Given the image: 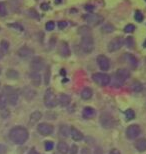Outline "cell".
I'll return each instance as SVG.
<instances>
[{
  "instance_id": "1",
  "label": "cell",
  "mask_w": 146,
  "mask_h": 154,
  "mask_svg": "<svg viewBox=\"0 0 146 154\" xmlns=\"http://www.w3.org/2000/svg\"><path fill=\"white\" fill-rule=\"evenodd\" d=\"M29 137V133L27 129L23 126H15L9 132V138L13 143L21 145L27 141Z\"/></svg>"
},
{
  "instance_id": "2",
  "label": "cell",
  "mask_w": 146,
  "mask_h": 154,
  "mask_svg": "<svg viewBox=\"0 0 146 154\" xmlns=\"http://www.w3.org/2000/svg\"><path fill=\"white\" fill-rule=\"evenodd\" d=\"M80 47L82 51L86 54H89L94 50V40L91 35L82 36L81 41H80Z\"/></svg>"
},
{
  "instance_id": "3",
  "label": "cell",
  "mask_w": 146,
  "mask_h": 154,
  "mask_svg": "<svg viewBox=\"0 0 146 154\" xmlns=\"http://www.w3.org/2000/svg\"><path fill=\"white\" fill-rule=\"evenodd\" d=\"M99 122H100L101 126L105 129H110L115 126V120H114L113 116L107 112H102L99 117Z\"/></svg>"
},
{
  "instance_id": "4",
  "label": "cell",
  "mask_w": 146,
  "mask_h": 154,
  "mask_svg": "<svg viewBox=\"0 0 146 154\" xmlns=\"http://www.w3.org/2000/svg\"><path fill=\"white\" fill-rule=\"evenodd\" d=\"M44 104L48 108H53L58 104V99L52 89H47L44 94Z\"/></svg>"
},
{
  "instance_id": "5",
  "label": "cell",
  "mask_w": 146,
  "mask_h": 154,
  "mask_svg": "<svg viewBox=\"0 0 146 154\" xmlns=\"http://www.w3.org/2000/svg\"><path fill=\"white\" fill-rule=\"evenodd\" d=\"M92 79L96 84L100 85V86H107L110 83L111 79L110 76L105 73H94L92 75Z\"/></svg>"
},
{
  "instance_id": "6",
  "label": "cell",
  "mask_w": 146,
  "mask_h": 154,
  "mask_svg": "<svg viewBox=\"0 0 146 154\" xmlns=\"http://www.w3.org/2000/svg\"><path fill=\"white\" fill-rule=\"evenodd\" d=\"M4 90L6 92L5 96L7 99V102L10 105H16L18 102V93L14 88L12 87H5Z\"/></svg>"
},
{
  "instance_id": "7",
  "label": "cell",
  "mask_w": 146,
  "mask_h": 154,
  "mask_svg": "<svg viewBox=\"0 0 146 154\" xmlns=\"http://www.w3.org/2000/svg\"><path fill=\"white\" fill-rule=\"evenodd\" d=\"M84 19H85L86 22L89 24V25L96 26V25H99L100 23L103 22L104 18L102 17L101 15L94 14V13H88V14H86L84 16Z\"/></svg>"
},
{
  "instance_id": "8",
  "label": "cell",
  "mask_w": 146,
  "mask_h": 154,
  "mask_svg": "<svg viewBox=\"0 0 146 154\" xmlns=\"http://www.w3.org/2000/svg\"><path fill=\"white\" fill-rule=\"evenodd\" d=\"M123 44H124V39L122 37H120V36H118V37L113 38L109 42V44L107 46V49L109 52H115L119 50L123 46Z\"/></svg>"
},
{
  "instance_id": "9",
  "label": "cell",
  "mask_w": 146,
  "mask_h": 154,
  "mask_svg": "<svg viewBox=\"0 0 146 154\" xmlns=\"http://www.w3.org/2000/svg\"><path fill=\"white\" fill-rule=\"evenodd\" d=\"M37 131L41 135H43V136H49V135L53 133L54 127L53 125L48 124V123H40L37 126Z\"/></svg>"
},
{
  "instance_id": "10",
  "label": "cell",
  "mask_w": 146,
  "mask_h": 154,
  "mask_svg": "<svg viewBox=\"0 0 146 154\" xmlns=\"http://www.w3.org/2000/svg\"><path fill=\"white\" fill-rule=\"evenodd\" d=\"M141 133V129L137 124H132L128 126V128L126 129V136L129 139H135L139 136V134Z\"/></svg>"
},
{
  "instance_id": "11",
  "label": "cell",
  "mask_w": 146,
  "mask_h": 154,
  "mask_svg": "<svg viewBox=\"0 0 146 154\" xmlns=\"http://www.w3.org/2000/svg\"><path fill=\"white\" fill-rule=\"evenodd\" d=\"M96 61H97V64L102 71H107V70L110 69V60L109 58L106 57L105 55H98L97 58H96Z\"/></svg>"
},
{
  "instance_id": "12",
  "label": "cell",
  "mask_w": 146,
  "mask_h": 154,
  "mask_svg": "<svg viewBox=\"0 0 146 154\" xmlns=\"http://www.w3.org/2000/svg\"><path fill=\"white\" fill-rule=\"evenodd\" d=\"M30 67L33 72H39L41 71L44 67V61L41 57H35L33 58L30 63Z\"/></svg>"
},
{
  "instance_id": "13",
  "label": "cell",
  "mask_w": 146,
  "mask_h": 154,
  "mask_svg": "<svg viewBox=\"0 0 146 154\" xmlns=\"http://www.w3.org/2000/svg\"><path fill=\"white\" fill-rule=\"evenodd\" d=\"M129 76H130V72H129V70L126 68H120L116 71V79L120 83L126 81V80L129 78Z\"/></svg>"
},
{
  "instance_id": "14",
  "label": "cell",
  "mask_w": 146,
  "mask_h": 154,
  "mask_svg": "<svg viewBox=\"0 0 146 154\" xmlns=\"http://www.w3.org/2000/svg\"><path fill=\"white\" fill-rule=\"evenodd\" d=\"M58 52L62 57L70 56V48H69V46H68L67 42H65V41L60 42L59 47H58Z\"/></svg>"
},
{
  "instance_id": "15",
  "label": "cell",
  "mask_w": 146,
  "mask_h": 154,
  "mask_svg": "<svg viewBox=\"0 0 146 154\" xmlns=\"http://www.w3.org/2000/svg\"><path fill=\"white\" fill-rule=\"evenodd\" d=\"M33 54H34L33 49H31L30 47H27V46H22V47L19 48V50H18V55H19L21 58H30Z\"/></svg>"
},
{
  "instance_id": "16",
  "label": "cell",
  "mask_w": 146,
  "mask_h": 154,
  "mask_svg": "<svg viewBox=\"0 0 146 154\" xmlns=\"http://www.w3.org/2000/svg\"><path fill=\"white\" fill-rule=\"evenodd\" d=\"M124 59H125L126 62L128 63L129 65L132 67V68H136V67H137L138 60H137V58H136L133 54H131V53L124 54Z\"/></svg>"
},
{
  "instance_id": "17",
  "label": "cell",
  "mask_w": 146,
  "mask_h": 154,
  "mask_svg": "<svg viewBox=\"0 0 146 154\" xmlns=\"http://www.w3.org/2000/svg\"><path fill=\"white\" fill-rule=\"evenodd\" d=\"M70 135H71V137H72V139L75 141H81L83 139V134L75 127H71Z\"/></svg>"
},
{
  "instance_id": "18",
  "label": "cell",
  "mask_w": 146,
  "mask_h": 154,
  "mask_svg": "<svg viewBox=\"0 0 146 154\" xmlns=\"http://www.w3.org/2000/svg\"><path fill=\"white\" fill-rule=\"evenodd\" d=\"M95 114H96V111L92 107H89V106L85 107L82 111V116L84 117L85 119H91L95 116Z\"/></svg>"
},
{
  "instance_id": "19",
  "label": "cell",
  "mask_w": 146,
  "mask_h": 154,
  "mask_svg": "<svg viewBox=\"0 0 146 154\" xmlns=\"http://www.w3.org/2000/svg\"><path fill=\"white\" fill-rule=\"evenodd\" d=\"M70 102H71V98L69 95H67V94H61L58 99V103L60 104L62 107L68 106L70 104Z\"/></svg>"
},
{
  "instance_id": "20",
  "label": "cell",
  "mask_w": 146,
  "mask_h": 154,
  "mask_svg": "<svg viewBox=\"0 0 146 154\" xmlns=\"http://www.w3.org/2000/svg\"><path fill=\"white\" fill-rule=\"evenodd\" d=\"M135 148L137 149L139 152L146 151V138H141V139L136 141V142H135Z\"/></svg>"
},
{
  "instance_id": "21",
  "label": "cell",
  "mask_w": 146,
  "mask_h": 154,
  "mask_svg": "<svg viewBox=\"0 0 146 154\" xmlns=\"http://www.w3.org/2000/svg\"><path fill=\"white\" fill-rule=\"evenodd\" d=\"M30 79H31V82H32L33 85L35 86H39L41 84V76L38 72H32L30 74Z\"/></svg>"
},
{
  "instance_id": "22",
  "label": "cell",
  "mask_w": 146,
  "mask_h": 154,
  "mask_svg": "<svg viewBox=\"0 0 146 154\" xmlns=\"http://www.w3.org/2000/svg\"><path fill=\"white\" fill-rule=\"evenodd\" d=\"M93 96V91L91 88L89 87H85L82 89L81 91V98L83 100H89L90 98Z\"/></svg>"
},
{
  "instance_id": "23",
  "label": "cell",
  "mask_w": 146,
  "mask_h": 154,
  "mask_svg": "<svg viewBox=\"0 0 146 154\" xmlns=\"http://www.w3.org/2000/svg\"><path fill=\"white\" fill-rule=\"evenodd\" d=\"M70 127L66 124H62L59 128V133H60L61 136L63 137H68L70 135Z\"/></svg>"
},
{
  "instance_id": "24",
  "label": "cell",
  "mask_w": 146,
  "mask_h": 154,
  "mask_svg": "<svg viewBox=\"0 0 146 154\" xmlns=\"http://www.w3.org/2000/svg\"><path fill=\"white\" fill-rule=\"evenodd\" d=\"M41 118H42V113L40 111L33 112L32 114L30 115V124L33 125L34 123H37Z\"/></svg>"
},
{
  "instance_id": "25",
  "label": "cell",
  "mask_w": 146,
  "mask_h": 154,
  "mask_svg": "<svg viewBox=\"0 0 146 154\" xmlns=\"http://www.w3.org/2000/svg\"><path fill=\"white\" fill-rule=\"evenodd\" d=\"M23 94H24V97H25L26 99L31 100L36 95V92L34 91V90H32V89L29 88V87H26V88H24Z\"/></svg>"
},
{
  "instance_id": "26",
  "label": "cell",
  "mask_w": 146,
  "mask_h": 154,
  "mask_svg": "<svg viewBox=\"0 0 146 154\" xmlns=\"http://www.w3.org/2000/svg\"><path fill=\"white\" fill-rule=\"evenodd\" d=\"M57 150L61 154H67V152L69 151V148H68V145L66 143L61 141V142H59L57 144Z\"/></svg>"
},
{
  "instance_id": "27",
  "label": "cell",
  "mask_w": 146,
  "mask_h": 154,
  "mask_svg": "<svg viewBox=\"0 0 146 154\" xmlns=\"http://www.w3.org/2000/svg\"><path fill=\"white\" fill-rule=\"evenodd\" d=\"M101 30L103 33H108V34H109V33H112L114 30H115V27H114L111 23H106L102 26Z\"/></svg>"
},
{
  "instance_id": "28",
  "label": "cell",
  "mask_w": 146,
  "mask_h": 154,
  "mask_svg": "<svg viewBox=\"0 0 146 154\" xmlns=\"http://www.w3.org/2000/svg\"><path fill=\"white\" fill-rule=\"evenodd\" d=\"M78 33L81 36H87V35H91V29L88 26H81L78 29Z\"/></svg>"
},
{
  "instance_id": "29",
  "label": "cell",
  "mask_w": 146,
  "mask_h": 154,
  "mask_svg": "<svg viewBox=\"0 0 146 154\" xmlns=\"http://www.w3.org/2000/svg\"><path fill=\"white\" fill-rule=\"evenodd\" d=\"M124 115H125V119L127 121H130V120H133L135 118V112L134 110L132 109H127L125 112H124Z\"/></svg>"
},
{
  "instance_id": "30",
  "label": "cell",
  "mask_w": 146,
  "mask_h": 154,
  "mask_svg": "<svg viewBox=\"0 0 146 154\" xmlns=\"http://www.w3.org/2000/svg\"><path fill=\"white\" fill-rule=\"evenodd\" d=\"M124 43L126 44V46L128 48H131L133 49L135 47V41H134V38L131 37V36H129V37H127L125 39V41H124Z\"/></svg>"
},
{
  "instance_id": "31",
  "label": "cell",
  "mask_w": 146,
  "mask_h": 154,
  "mask_svg": "<svg viewBox=\"0 0 146 154\" xmlns=\"http://www.w3.org/2000/svg\"><path fill=\"white\" fill-rule=\"evenodd\" d=\"M6 104H7V99L4 93H0V110L5 109Z\"/></svg>"
},
{
  "instance_id": "32",
  "label": "cell",
  "mask_w": 146,
  "mask_h": 154,
  "mask_svg": "<svg viewBox=\"0 0 146 154\" xmlns=\"http://www.w3.org/2000/svg\"><path fill=\"white\" fill-rule=\"evenodd\" d=\"M6 75H7L8 78L10 79H17L18 76H19V74H18L17 71H15V70H8L7 73H6Z\"/></svg>"
},
{
  "instance_id": "33",
  "label": "cell",
  "mask_w": 146,
  "mask_h": 154,
  "mask_svg": "<svg viewBox=\"0 0 146 154\" xmlns=\"http://www.w3.org/2000/svg\"><path fill=\"white\" fill-rule=\"evenodd\" d=\"M132 89L135 92H141L143 90V85L140 82H134V84L132 85Z\"/></svg>"
},
{
  "instance_id": "34",
  "label": "cell",
  "mask_w": 146,
  "mask_h": 154,
  "mask_svg": "<svg viewBox=\"0 0 146 154\" xmlns=\"http://www.w3.org/2000/svg\"><path fill=\"white\" fill-rule=\"evenodd\" d=\"M6 14H7V8H6V5L3 2H0V16L4 17Z\"/></svg>"
},
{
  "instance_id": "35",
  "label": "cell",
  "mask_w": 146,
  "mask_h": 154,
  "mask_svg": "<svg viewBox=\"0 0 146 154\" xmlns=\"http://www.w3.org/2000/svg\"><path fill=\"white\" fill-rule=\"evenodd\" d=\"M44 146H45V150L46 151H51L54 147V143L52 141H46L44 143Z\"/></svg>"
},
{
  "instance_id": "36",
  "label": "cell",
  "mask_w": 146,
  "mask_h": 154,
  "mask_svg": "<svg viewBox=\"0 0 146 154\" xmlns=\"http://www.w3.org/2000/svg\"><path fill=\"white\" fill-rule=\"evenodd\" d=\"M135 30V26L133 25V24H128V25H126L124 27V32L126 33H131Z\"/></svg>"
},
{
  "instance_id": "37",
  "label": "cell",
  "mask_w": 146,
  "mask_h": 154,
  "mask_svg": "<svg viewBox=\"0 0 146 154\" xmlns=\"http://www.w3.org/2000/svg\"><path fill=\"white\" fill-rule=\"evenodd\" d=\"M135 20L138 21V22H142L143 21V15H142L141 11H136L135 12Z\"/></svg>"
},
{
  "instance_id": "38",
  "label": "cell",
  "mask_w": 146,
  "mask_h": 154,
  "mask_svg": "<svg viewBox=\"0 0 146 154\" xmlns=\"http://www.w3.org/2000/svg\"><path fill=\"white\" fill-rule=\"evenodd\" d=\"M54 27H55V24L53 21H49V22L46 23V25H45V28L47 31H52V30L54 29Z\"/></svg>"
},
{
  "instance_id": "39",
  "label": "cell",
  "mask_w": 146,
  "mask_h": 154,
  "mask_svg": "<svg viewBox=\"0 0 146 154\" xmlns=\"http://www.w3.org/2000/svg\"><path fill=\"white\" fill-rule=\"evenodd\" d=\"M9 49V43L6 40H2L1 41V50L2 51H7Z\"/></svg>"
},
{
  "instance_id": "40",
  "label": "cell",
  "mask_w": 146,
  "mask_h": 154,
  "mask_svg": "<svg viewBox=\"0 0 146 154\" xmlns=\"http://www.w3.org/2000/svg\"><path fill=\"white\" fill-rule=\"evenodd\" d=\"M78 152V146L75 145V144H73L72 146H71V149H70V154H76Z\"/></svg>"
},
{
  "instance_id": "41",
  "label": "cell",
  "mask_w": 146,
  "mask_h": 154,
  "mask_svg": "<svg viewBox=\"0 0 146 154\" xmlns=\"http://www.w3.org/2000/svg\"><path fill=\"white\" fill-rule=\"evenodd\" d=\"M49 77H50V71H49V69H47L45 73V84L49 83Z\"/></svg>"
},
{
  "instance_id": "42",
  "label": "cell",
  "mask_w": 146,
  "mask_h": 154,
  "mask_svg": "<svg viewBox=\"0 0 146 154\" xmlns=\"http://www.w3.org/2000/svg\"><path fill=\"white\" fill-rule=\"evenodd\" d=\"M66 26H67V22H66V21H60V22L58 23V27L60 29H64Z\"/></svg>"
},
{
  "instance_id": "43",
  "label": "cell",
  "mask_w": 146,
  "mask_h": 154,
  "mask_svg": "<svg viewBox=\"0 0 146 154\" xmlns=\"http://www.w3.org/2000/svg\"><path fill=\"white\" fill-rule=\"evenodd\" d=\"M7 151V147L3 144H0V154H5Z\"/></svg>"
},
{
  "instance_id": "44",
  "label": "cell",
  "mask_w": 146,
  "mask_h": 154,
  "mask_svg": "<svg viewBox=\"0 0 146 154\" xmlns=\"http://www.w3.org/2000/svg\"><path fill=\"white\" fill-rule=\"evenodd\" d=\"M81 154H91V152H90L89 148H87V147H83L81 150Z\"/></svg>"
},
{
  "instance_id": "45",
  "label": "cell",
  "mask_w": 146,
  "mask_h": 154,
  "mask_svg": "<svg viewBox=\"0 0 146 154\" xmlns=\"http://www.w3.org/2000/svg\"><path fill=\"white\" fill-rule=\"evenodd\" d=\"M94 154H103V150L100 147H96L94 150Z\"/></svg>"
},
{
  "instance_id": "46",
  "label": "cell",
  "mask_w": 146,
  "mask_h": 154,
  "mask_svg": "<svg viewBox=\"0 0 146 154\" xmlns=\"http://www.w3.org/2000/svg\"><path fill=\"white\" fill-rule=\"evenodd\" d=\"M109 154H121L120 153V151L118 149H116V148H114V149H112L111 151L109 152Z\"/></svg>"
},
{
  "instance_id": "47",
  "label": "cell",
  "mask_w": 146,
  "mask_h": 154,
  "mask_svg": "<svg viewBox=\"0 0 146 154\" xmlns=\"http://www.w3.org/2000/svg\"><path fill=\"white\" fill-rule=\"evenodd\" d=\"M85 9H86V10H89V11L91 10V11H92L93 9H94V6H93V5H89V4H88V5H86V6H85Z\"/></svg>"
},
{
  "instance_id": "48",
  "label": "cell",
  "mask_w": 146,
  "mask_h": 154,
  "mask_svg": "<svg viewBox=\"0 0 146 154\" xmlns=\"http://www.w3.org/2000/svg\"><path fill=\"white\" fill-rule=\"evenodd\" d=\"M42 9H44V10H46V9H48V5L47 4H42L41 5Z\"/></svg>"
},
{
  "instance_id": "49",
  "label": "cell",
  "mask_w": 146,
  "mask_h": 154,
  "mask_svg": "<svg viewBox=\"0 0 146 154\" xmlns=\"http://www.w3.org/2000/svg\"><path fill=\"white\" fill-rule=\"evenodd\" d=\"M3 56H4V53H3V51L0 49V59H2Z\"/></svg>"
},
{
  "instance_id": "50",
  "label": "cell",
  "mask_w": 146,
  "mask_h": 154,
  "mask_svg": "<svg viewBox=\"0 0 146 154\" xmlns=\"http://www.w3.org/2000/svg\"><path fill=\"white\" fill-rule=\"evenodd\" d=\"M143 47H145V48H146V40H145L144 43H143Z\"/></svg>"
},
{
  "instance_id": "51",
  "label": "cell",
  "mask_w": 146,
  "mask_h": 154,
  "mask_svg": "<svg viewBox=\"0 0 146 154\" xmlns=\"http://www.w3.org/2000/svg\"><path fill=\"white\" fill-rule=\"evenodd\" d=\"M0 73H1V68H0Z\"/></svg>"
}]
</instances>
